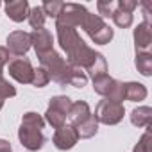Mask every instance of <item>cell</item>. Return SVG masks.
<instances>
[{
  "label": "cell",
  "mask_w": 152,
  "mask_h": 152,
  "mask_svg": "<svg viewBox=\"0 0 152 152\" xmlns=\"http://www.w3.org/2000/svg\"><path fill=\"white\" fill-rule=\"evenodd\" d=\"M56 32H57L59 47L66 52V61L70 66H77V68L86 70L93 63L97 52H95V48H91L84 43V39L79 36L77 29L56 25Z\"/></svg>",
  "instance_id": "obj_1"
},
{
  "label": "cell",
  "mask_w": 152,
  "mask_h": 152,
  "mask_svg": "<svg viewBox=\"0 0 152 152\" xmlns=\"http://www.w3.org/2000/svg\"><path fill=\"white\" fill-rule=\"evenodd\" d=\"M43 127H45V120L41 115L29 111L22 116V124L18 129V140L20 143L31 150V152H38L43 148L47 138L43 136Z\"/></svg>",
  "instance_id": "obj_2"
},
{
  "label": "cell",
  "mask_w": 152,
  "mask_h": 152,
  "mask_svg": "<svg viewBox=\"0 0 152 152\" xmlns=\"http://www.w3.org/2000/svg\"><path fill=\"white\" fill-rule=\"evenodd\" d=\"M38 59H39L41 68H45V72L48 73L50 81H54V83H57L61 86H66L68 84V77H70L72 66L68 64V61L61 54H57L56 50H52V52L38 57Z\"/></svg>",
  "instance_id": "obj_3"
},
{
  "label": "cell",
  "mask_w": 152,
  "mask_h": 152,
  "mask_svg": "<svg viewBox=\"0 0 152 152\" xmlns=\"http://www.w3.org/2000/svg\"><path fill=\"white\" fill-rule=\"evenodd\" d=\"M81 29H84L86 34L91 38V41L97 43V45H107V43L113 39V36H115L113 29H111L99 15H93V13H90V11H88V15L84 16V20H83V23H81Z\"/></svg>",
  "instance_id": "obj_4"
},
{
  "label": "cell",
  "mask_w": 152,
  "mask_h": 152,
  "mask_svg": "<svg viewBox=\"0 0 152 152\" xmlns=\"http://www.w3.org/2000/svg\"><path fill=\"white\" fill-rule=\"evenodd\" d=\"M70 106H72V99L70 97H66V95L52 97L50 102H48V107H47V113H45L43 120L47 124H50L54 129H59V127L66 125Z\"/></svg>",
  "instance_id": "obj_5"
},
{
  "label": "cell",
  "mask_w": 152,
  "mask_h": 152,
  "mask_svg": "<svg viewBox=\"0 0 152 152\" xmlns=\"http://www.w3.org/2000/svg\"><path fill=\"white\" fill-rule=\"evenodd\" d=\"M124 115H125V107L122 102H116V100H109V99H104L97 104L95 107V118L99 124H104V125H116L124 120Z\"/></svg>",
  "instance_id": "obj_6"
},
{
  "label": "cell",
  "mask_w": 152,
  "mask_h": 152,
  "mask_svg": "<svg viewBox=\"0 0 152 152\" xmlns=\"http://www.w3.org/2000/svg\"><path fill=\"white\" fill-rule=\"evenodd\" d=\"M93 91L109 100H116V102L124 100V83L109 77L107 73L93 79Z\"/></svg>",
  "instance_id": "obj_7"
},
{
  "label": "cell",
  "mask_w": 152,
  "mask_h": 152,
  "mask_svg": "<svg viewBox=\"0 0 152 152\" xmlns=\"http://www.w3.org/2000/svg\"><path fill=\"white\" fill-rule=\"evenodd\" d=\"M88 15V9L81 4H73V2H68L63 6L59 16L56 18V25H64V27H73L77 29L81 27L84 16Z\"/></svg>",
  "instance_id": "obj_8"
},
{
  "label": "cell",
  "mask_w": 152,
  "mask_h": 152,
  "mask_svg": "<svg viewBox=\"0 0 152 152\" xmlns=\"http://www.w3.org/2000/svg\"><path fill=\"white\" fill-rule=\"evenodd\" d=\"M7 72L9 75L20 84H31L32 83V75H34V68L29 61V57L20 56V57H11V61L7 63Z\"/></svg>",
  "instance_id": "obj_9"
},
{
  "label": "cell",
  "mask_w": 152,
  "mask_h": 152,
  "mask_svg": "<svg viewBox=\"0 0 152 152\" xmlns=\"http://www.w3.org/2000/svg\"><path fill=\"white\" fill-rule=\"evenodd\" d=\"M77 141H79L77 129L72 127V125H63V127L56 129V132L52 136V143L59 150H70L77 145Z\"/></svg>",
  "instance_id": "obj_10"
},
{
  "label": "cell",
  "mask_w": 152,
  "mask_h": 152,
  "mask_svg": "<svg viewBox=\"0 0 152 152\" xmlns=\"http://www.w3.org/2000/svg\"><path fill=\"white\" fill-rule=\"evenodd\" d=\"M31 34L25 32V31H15L7 36V50L9 54L20 57V56H25L31 48Z\"/></svg>",
  "instance_id": "obj_11"
},
{
  "label": "cell",
  "mask_w": 152,
  "mask_h": 152,
  "mask_svg": "<svg viewBox=\"0 0 152 152\" xmlns=\"http://www.w3.org/2000/svg\"><path fill=\"white\" fill-rule=\"evenodd\" d=\"M31 45L34 47L36 56L41 57V56H45V54L54 50V38H52L48 29H45V27L43 29H36V31L31 32Z\"/></svg>",
  "instance_id": "obj_12"
},
{
  "label": "cell",
  "mask_w": 152,
  "mask_h": 152,
  "mask_svg": "<svg viewBox=\"0 0 152 152\" xmlns=\"http://www.w3.org/2000/svg\"><path fill=\"white\" fill-rule=\"evenodd\" d=\"M132 38H134V50L136 54L138 52H148V47L152 43V29H150V23L148 22H141L136 25L134 32H132Z\"/></svg>",
  "instance_id": "obj_13"
},
{
  "label": "cell",
  "mask_w": 152,
  "mask_h": 152,
  "mask_svg": "<svg viewBox=\"0 0 152 152\" xmlns=\"http://www.w3.org/2000/svg\"><path fill=\"white\" fill-rule=\"evenodd\" d=\"M4 9H6L7 18L13 20V22H16V23L27 20L29 11H31L27 0H11V2H7V4L4 6Z\"/></svg>",
  "instance_id": "obj_14"
},
{
  "label": "cell",
  "mask_w": 152,
  "mask_h": 152,
  "mask_svg": "<svg viewBox=\"0 0 152 152\" xmlns=\"http://www.w3.org/2000/svg\"><path fill=\"white\" fill-rule=\"evenodd\" d=\"M90 115H91V111H90L88 102H84V100L72 102L70 111H68V120H70V125H72V127L81 125V124H83V122L90 116Z\"/></svg>",
  "instance_id": "obj_15"
},
{
  "label": "cell",
  "mask_w": 152,
  "mask_h": 152,
  "mask_svg": "<svg viewBox=\"0 0 152 152\" xmlns=\"http://www.w3.org/2000/svg\"><path fill=\"white\" fill-rule=\"evenodd\" d=\"M147 88L141 83H124V100L129 102H140L147 99Z\"/></svg>",
  "instance_id": "obj_16"
},
{
  "label": "cell",
  "mask_w": 152,
  "mask_h": 152,
  "mask_svg": "<svg viewBox=\"0 0 152 152\" xmlns=\"http://www.w3.org/2000/svg\"><path fill=\"white\" fill-rule=\"evenodd\" d=\"M131 122L136 127H150L152 122V109L148 106H140L136 109H132L131 113Z\"/></svg>",
  "instance_id": "obj_17"
},
{
  "label": "cell",
  "mask_w": 152,
  "mask_h": 152,
  "mask_svg": "<svg viewBox=\"0 0 152 152\" xmlns=\"http://www.w3.org/2000/svg\"><path fill=\"white\" fill-rule=\"evenodd\" d=\"M75 129H77L79 140H90V138H93L99 132V122H97V118L93 115H90L81 125H77Z\"/></svg>",
  "instance_id": "obj_18"
},
{
  "label": "cell",
  "mask_w": 152,
  "mask_h": 152,
  "mask_svg": "<svg viewBox=\"0 0 152 152\" xmlns=\"http://www.w3.org/2000/svg\"><path fill=\"white\" fill-rule=\"evenodd\" d=\"M84 72H86V75H90L91 79L99 77V75L107 73V61H106V57H104L100 52H97V56H95L93 63H91V64H90Z\"/></svg>",
  "instance_id": "obj_19"
},
{
  "label": "cell",
  "mask_w": 152,
  "mask_h": 152,
  "mask_svg": "<svg viewBox=\"0 0 152 152\" xmlns=\"http://www.w3.org/2000/svg\"><path fill=\"white\" fill-rule=\"evenodd\" d=\"M134 64L141 75H145V77H150L152 75V54L150 52H138Z\"/></svg>",
  "instance_id": "obj_20"
},
{
  "label": "cell",
  "mask_w": 152,
  "mask_h": 152,
  "mask_svg": "<svg viewBox=\"0 0 152 152\" xmlns=\"http://www.w3.org/2000/svg\"><path fill=\"white\" fill-rule=\"evenodd\" d=\"M88 83V75L83 68H77V66H72L70 70V77H68V84L73 86V88H84Z\"/></svg>",
  "instance_id": "obj_21"
},
{
  "label": "cell",
  "mask_w": 152,
  "mask_h": 152,
  "mask_svg": "<svg viewBox=\"0 0 152 152\" xmlns=\"http://www.w3.org/2000/svg\"><path fill=\"white\" fill-rule=\"evenodd\" d=\"M27 20H29V23H31V27H32L34 31H36V29H43V27H45V20H47V16H45V13H43L41 6L31 7Z\"/></svg>",
  "instance_id": "obj_22"
},
{
  "label": "cell",
  "mask_w": 152,
  "mask_h": 152,
  "mask_svg": "<svg viewBox=\"0 0 152 152\" xmlns=\"http://www.w3.org/2000/svg\"><path fill=\"white\" fill-rule=\"evenodd\" d=\"M111 18H113V22H115V25L120 27V29L131 27V25H132V20H134V18H132V13L124 11V9H120V7L115 9V13L111 15Z\"/></svg>",
  "instance_id": "obj_23"
},
{
  "label": "cell",
  "mask_w": 152,
  "mask_h": 152,
  "mask_svg": "<svg viewBox=\"0 0 152 152\" xmlns=\"http://www.w3.org/2000/svg\"><path fill=\"white\" fill-rule=\"evenodd\" d=\"M63 6H64V2H61V0H47V2H43V6H41V9H43V13H45V16L47 18H57L59 16V13H61V9H63Z\"/></svg>",
  "instance_id": "obj_24"
},
{
  "label": "cell",
  "mask_w": 152,
  "mask_h": 152,
  "mask_svg": "<svg viewBox=\"0 0 152 152\" xmlns=\"http://www.w3.org/2000/svg\"><path fill=\"white\" fill-rule=\"evenodd\" d=\"M132 152H152V134H150V127H147V131L141 134V138L134 145Z\"/></svg>",
  "instance_id": "obj_25"
},
{
  "label": "cell",
  "mask_w": 152,
  "mask_h": 152,
  "mask_svg": "<svg viewBox=\"0 0 152 152\" xmlns=\"http://www.w3.org/2000/svg\"><path fill=\"white\" fill-rule=\"evenodd\" d=\"M97 9H99V16L104 20V18H109L115 9H116V2L115 0H99L97 2Z\"/></svg>",
  "instance_id": "obj_26"
},
{
  "label": "cell",
  "mask_w": 152,
  "mask_h": 152,
  "mask_svg": "<svg viewBox=\"0 0 152 152\" xmlns=\"http://www.w3.org/2000/svg\"><path fill=\"white\" fill-rule=\"evenodd\" d=\"M50 83V77H48V73L45 72V68H34V75H32V86L36 88H45L47 84Z\"/></svg>",
  "instance_id": "obj_27"
},
{
  "label": "cell",
  "mask_w": 152,
  "mask_h": 152,
  "mask_svg": "<svg viewBox=\"0 0 152 152\" xmlns=\"http://www.w3.org/2000/svg\"><path fill=\"white\" fill-rule=\"evenodd\" d=\"M15 95H16V88L6 77H0V97L2 99H13Z\"/></svg>",
  "instance_id": "obj_28"
},
{
  "label": "cell",
  "mask_w": 152,
  "mask_h": 152,
  "mask_svg": "<svg viewBox=\"0 0 152 152\" xmlns=\"http://www.w3.org/2000/svg\"><path fill=\"white\" fill-rule=\"evenodd\" d=\"M11 61V54L6 47H0V77H4V66Z\"/></svg>",
  "instance_id": "obj_29"
},
{
  "label": "cell",
  "mask_w": 152,
  "mask_h": 152,
  "mask_svg": "<svg viewBox=\"0 0 152 152\" xmlns=\"http://www.w3.org/2000/svg\"><path fill=\"white\" fill-rule=\"evenodd\" d=\"M0 152H13V147L7 140H2L0 138Z\"/></svg>",
  "instance_id": "obj_30"
},
{
  "label": "cell",
  "mask_w": 152,
  "mask_h": 152,
  "mask_svg": "<svg viewBox=\"0 0 152 152\" xmlns=\"http://www.w3.org/2000/svg\"><path fill=\"white\" fill-rule=\"evenodd\" d=\"M4 102H6V99H2V97H0V109L4 107Z\"/></svg>",
  "instance_id": "obj_31"
},
{
  "label": "cell",
  "mask_w": 152,
  "mask_h": 152,
  "mask_svg": "<svg viewBox=\"0 0 152 152\" xmlns=\"http://www.w3.org/2000/svg\"><path fill=\"white\" fill-rule=\"evenodd\" d=\"M0 6H2V4H0Z\"/></svg>",
  "instance_id": "obj_32"
}]
</instances>
